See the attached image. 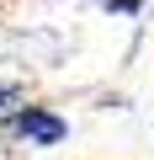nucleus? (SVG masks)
Masks as SVG:
<instances>
[{"instance_id": "nucleus-1", "label": "nucleus", "mask_w": 154, "mask_h": 160, "mask_svg": "<svg viewBox=\"0 0 154 160\" xmlns=\"http://www.w3.org/2000/svg\"><path fill=\"white\" fill-rule=\"evenodd\" d=\"M0 133L6 139H27V144H58L69 128H64V118L58 112H48V107H16L11 118H0Z\"/></svg>"}, {"instance_id": "nucleus-2", "label": "nucleus", "mask_w": 154, "mask_h": 160, "mask_svg": "<svg viewBox=\"0 0 154 160\" xmlns=\"http://www.w3.org/2000/svg\"><path fill=\"white\" fill-rule=\"evenodd\" d=\"M16 107H27V91L21 86H0V118H11Z\"/></svg>"}, {"instance_id": "nucleus-3", "label": "nucleus", "mask_w": 154, "mask_h": 160, "mask_svg": "<svg viewBox=\"0 0 154 160\" xmlns=\"http://www.w3.org/2000/svg\"><path fill=\"white\" fill-rule=\"evenodd\" d=\"M138 6H143V0H106V11H117V16H133Z\"/></svg>"}]
</instances>
